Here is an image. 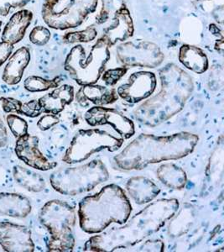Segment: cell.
Wrapping results in <instances>:
<instances>
[{"label":"cell","instance_id":"cell-5","mask_svg":"<svg viewBox=\"0 0 224 252\" xmlns=\"http://www.w3.org/2000/svg\"><path fill=\"white\" fill-rule=\"evenodd\" d=\"M40 223L49 231V252H72L74 248V229L77 215L74 208L64 201L47 202L40 210Z\"/></svg>","mask_w":224,"mask_h":252},{"label":"cell","instance_id":"cell-40","mask_svg":"<svg viewBox=\"0 0 224 252\" xmlns=\"http://www.w3.org/2000/svg\"><path fill=\"white\" fill-rule=\"evenodd\" d=\"M2 21H1V20H0V32H1V26H2Z\"/></svg>","mask_w":224,"mask_h":252},{"label":"cell","instance_id":"cell-38","mask_svg":"<svg viewBox=\"0 0 224 252\" xmlns=\"http://www.w3.org/2000/svg\"><path fill=\"white\" fill-rule=\"evenodd\" d=\"M209 29L210 32H212L213 34H216V35H218V34H220V35H223V34H222V32L220 31V30L217 27V26H215V25H213V24H212V25H210L209 26Z\"/></svg>","mask_w":224,"mask_h":252},{"label":"cell","instance_id":"cell-3","mask_svg":"<svg viewBox=\"0 0 224 252\" xmlns=\"http://www.w3.org/2000/svg\"><path fill=\"white\" fill-rule=\"evenodd\" d=\"M160 78L161 92L144 102L136 115L141 122L149 126L162 123L181 111L194 88L190 75L175 64L161 69Z\"/></svg>","mask_w":224,"mask_h":252},{"label":"cell","instance_id":"cell-30","mask_svg":"<svg viewBox=\"0 0 224 252\" xmlns=\"http://www.w3.org/2000/svg\"><path fill=\"white\" fill-rule=\"evenodd\" d=\"M128 68L126 66L118 67V68L110 69L102 74V79L108 86H113L121 78L126 74Z\"/></svg>","mask_w":224,"mask_h":252},{"label":"cell","instance_id":"cell-25","mask_svg":"<svg viewBox=\"0 0 224 252\" xmlns=\"http://www.w3.org/2000/svg\"><path fill=\"white\" fill-rule=\"evenodd\" d=\"M61 79L59 77L52 80H47L37 76H30L24 83L25 89L29 92H44L50 89H56L60 85Z\"/></svg>","mask_w":224,"mask_h":252},{"label":"cell","instance_id":"cell-15","mask_svg":"<svg viewBox=\"0 0 224 252\" xmlns=\"http://www.w3.org/2000/svg\"><path fill=\"white\" fill-rule=\"evenodd\" d=\"M134 32V22L130 10L126 6L122 5L115 12L112 23L104 28L103 37L110 46H112L118 42H124L129 40L132 37Z\"/></svg>","mask_w":224,"mask_h":252},{"label":"cell","instance_id":"cell-4","mask_svg":"<svg viewBox=\"0 0 224 252\" xmlns=\"http://www.w3.org/2000/svg\"><path fill=\"white\" fill-rule=\"evenodd\" d=\"M131 212L132 206L124 190L116 184H110L98 193L82 199L78 209L79 224L87 234H98L111 223L124 224Z\"/></svg>","mask_w":224,"mask_h":252},{"label":"cell","instance_id":"cell-6","mask_svg":"<svg viewBox=\"0 0 224 252\" xmlns=\"http://www.w3.org/2000/svg\"><path fill=\"white\" fill-rule=\"evenodd\" d=\"M110 47L103 36L92 46L88 55H86L84 46L77 45L66 56L64 68L81 86L95 84L99 80L110 61Z\"/></svg>","mask_w":224,"mask_h":252},{"label":"cell","instance_id":"cell-18","mask_svg":"<svg viewBox=\"0 0 224 252\" xmlns=\"http://www.w3.org/2000/svg\"><path fill=\"white\" fill-rule=\"evenodd\" d=\"M32 19L33 14L29 10L23 9L16 12L6 24L2 34V41L9 42L12 45L19 43L25 36Z\"/></svg>","mask_w":224,"mask_h":252},{"label":"cell","instance_id":"cell-14","mask_svg":"<svg viewBox=\"0 0 224 252\" xmlns=\"http://www.w3.org/2000/svg\"><path fill=\"white\" fill-rule=\"evenodd\" d=\"M39 138L35 135H26L18 138L15 153L19 159L27 166L40 171H49L57 166L56 162L50 161L39 149Z\"/></svg>","mask_w":224,"mask_h":252},{"label":"cell","instance_id":"cell-11","mask_svg":"<svg viewBox=\"0 0 224 252\" xmlns=\"http://www.w3.org/2000/svg\"><path fill=\"white\" fill-rule=\"evenodd\" d=\"M85 121L91 126L110 125L123 139H130L135 135L133 121L122 113L111 108L92 107L85 114Z\"/></svg>","mask_w":224,"mask_h":252},{"label":"cell","instance_id":"cell-21","mask_svg":"<svg viewBox=\"0 0 224 252\" xmlns=\"http://www.w3.org/2000/svg\"><path fill=\"white\" fill-rule=\"evenodd\" d=\"M30 53L27 47H21L12 55L3 70V79L9 85H15L20 83L23 77L25 69L29 65Z\"/></svg>","mask_w":224,"mask_h":252},{"label":"cell","instance_id":"cell-27","mask_svg":"<svg viewBox=\"0 0 224 252\" xmlns=\"http://www.w3.org/2000/svg\"><path fill=\"white\" fill-rule=\"evenodd\" d=\"M6 120L13 135L17 139L28 133V124L20 116L16 115H9Z\"/></svg>","mask_w":224,"mask_h":252},{"label":"cell","instance_id":"cell-34","mask_svg":"<svg viewBox=\"0 0 224 252\" xmlns=\"http://www.w3.org/2000/svg\"><path fill=\"white\" fill-rule=\"evenodd\" d=\"M58 123H59V119L56 117V115L47 114L40 118V121H38L37 126L40 130L46 131Z\"/></svg>","mask_w":224,"mask_h":252},{"label":"cell","instance_id":"cell-35","mask_svg":"<svg viewBox=\"0 0 224 252\" xmlns=\"http://www.w3.org/2000/svg\"><path fill=\"white\" fill-rule=\"evenodd\" d=\"M13 50H14V45L5 41L0 42V66L9 59L13 52Z\"/></svg>","mask_w":224,"mask_h":252},{"label":"cell","instance_id":"cell-7","mask_svg":"<svg viewBox=\"0 0 224 252\" xmlns=\"http://www.w3.org/2000/svg\"><path fill=\"white\" fill-rule=\"evenodd\" d=\"M110 178L103 161L94 160L76 167L59 169L51 175L50 181L56 191L66 196L89 192Z\"/></svg>","mask_w":224,"mask_h":252},{"label":"cell","instance_id":"cell-36","mask_svg":"<svg viewBox=\"0 0 224 252\" xmlns=\"http://www.w3.org/2000/svg\"><path fill=\"white\" fill-rule=\"evenodd\" d=\"M8 142V132L5 126L0 118V147H3Z\"/></svg>","mask_w":224,"mask_h":252},{"label":"cell","instance_id":"cell-13","mask_svg":"<svg viewBox=\"0 0 224 252\" xmlns=\"http://www.w3.org/2000/svg\"><path fill=\"white\" fill-rule=\"evenodd\" d=\"M0 246L9 252L35 251L29 228L11 222H0Z\"/></svg>","mask_w":224,"mask_h":252},{"label":"cell","instance_id":"cell-37","mask_svg":"<svg viewBox=\"0 0 224 252\" xmlns=\"http://www.w3.org/2000/svg\"><path fill=\"white\" fill-rule=\"evenodd\" d=\"M215 50L218 51L220 54H223V52L224 51V38H221L220 40H218L216 42Z\"/></svg>","mask_w":224,"mask_h":252},{"label":"cell","instance_id":"cell-24","mask_svg":"<svg viewBox=\"0 0 224 252\" xmlns=\"http://www.w3.org/2000/svg\"><path fill=\"white\" fill-rule=\"evenodd\" d=\"M13 175L19 185L30 192H39L46 188V182L39 173L23 166H15Z\"/></svg>","mask_w":224,"mask_h":252},{"label":"cell","instance_id":"cell-39","mask_svg":"<svg viewBox=\"0 0 224 252\" xmlns=\"http://www.w3.org/2000/svg\"><path fill=\"white\" fill-rule=\"evenodd\" d=\"M45 1H46L45 3L50 6V7H56L59 3L60 0H45Z\"/></svg>","mask_w":224,"mask_h":252},{"label":"cell","instance_id":"cell-32","mask_svg":"<svg viewBox=\"0 0 224 252\" xmlns=\"http://www.w3.org/2000/svg\"><path fill=\"white\" fill-rule=\"evenodd\" d=\"M30 0H0V16L8 15L10 9L26 6Z\"/></svg>","mask_w":224,"mask_h":252},{"label":"cell","instance_id":"cell-26","mask_svg":"<svg viewBox=\"0 0 224 252\" xmlns=\"http://www.w3.org/2000/svg\"><path fill=\"white\" fill-rule=\"evenodd\" d=\"M98 32L94 27H87L84 31L68 32L63 36V41L66 44L87 43L94 40Z\"/></svg>","mask_w":224,"mask_h":252},{"label":"cell","instance_id":"cell-28","mask_svg":"<svg viewBox=\"0 0 224 252\" xmlns=\"http://www.w3.org/2000/svg\"><path fill=\"white\" fill-rule=\"evenodd\" d=\"M51 39V32L43 26H36L29 34V40L36 46H45Z\"/></svg>","mask_w":224,"mask_h":252},{"label":"cell","instance_id":"cell-31","mask_svg":"<svg viewBox=\"0 0 224 252\" xmlns=\"http://www.w3.org/2000/svg\"><path fill=\"white\" fill-rule=\"evenodd\" d=\"M43 113L39 100L32 99L29 102L22 103L20 109V115H26L27 117L35 118Z\"/></svg>","mask_w":224,"mask_h":252},{"label":"cell","instance_id":"cell-33","mask_svg":"<svg viewBox=\"0 0 224 252\" xmlns=\"http://www.w3.org/2000/svg\"><path fill=\"white\" fill-rule=\"evenodd\" d=\"M3 111L5 113H16L20 114L22 103L14 97H0Z\"/></svg>","mask_w":224,"mask_h":252},{"label":"cell","instance_id":"cell-20","mask_svg":"<svg viewBox=\"0 0 224 252\" xmlns=\"http://www.w3.org/2000/svg\"><path fill=\"white\" fill-rule=\"evenodd\" d=\"M31 212V204L23 195L13 192L0 193V215L13 218H26Z\"/></svg>","mask_w":224,"mask_h":252},{"label":"cell","instance_id":"cell-17","mask_svg":"<svg viewBox=\"0 0 224 252\" xmlns=\"http://www.w3.org/2000/svg\"><path fill=\"white\" fill-rule=\"evenodd\" d=\"M74 99V88L64 84L56 88L52 92L40 97L38 100L43 113L56 115Z\"/></svg>","mask_w":224,"mask_h":252},{"label":"cell","instance_id":"cell-1","mask_svg":"<svg viewBox=\"0 0 224 252\" xmlns=\"http://www.w3.org/2000/svg\"><path fill=\"white\" fill-rule=\"evenodd\" d=\"M179 208L175 198L160 199L142 209L120 228H113L103 235H95L87 241L86 252H122L127 247L140 243L157 232L174 217Z\"/></svg>","mask_w":224,"mask_h":252},{"label":"cell","instance_id":"cell-19","mask_svg":"<svg viewBox=\"0 0 224 252\" xmlns=\"http://www.w3.org/2000/svg\"><path fill=\"white\" fill-rule=\"evenodd\" d=\"M126 189L130 197L138 204H144L155 199L161 189L149 178L134 177L127 182Z\"/></svg>","mask_w":224,"mask_h":252},{"label":"cell","instance_id":"cell-8","mask_svg":"<svg viewBox=\"0 0 224 252\" xmlns=\"http://www.w3.org/2000/svg\"><path fill=\"white\" fill-rule=\"evenodd\" d=\"M123 143V138L111 135L103 129H81L72 139L62 160L68 164L79 163L87 160L96 152L104 150L116 152Z\"/></svg>","mask_w":224,"mask_h":252},{"label":"cell","instance_id":"cell-9","mask_svg":"<svg viewBox=\"0 0 224 252\" xmlns=\"http://www.w3.org/2000/svg\"><path fill=\"white\" fill-rule=\"evenodd\" d=\"M98 0H70L64 9L57 10L44 3L42 18L52 29L64 31L80 26L90 14L96 11Z\"/></svg>","mask_w":224,"mask_h":252},{"label":"cell","instance_id":"cell-23","mask_svg":"<svg viewBox=\"0 0 224 252\" xmlns=\"http://www.w3.org/2000/svg\"><path fill=\"white\" fill-rule=\"evenodd\" d=\"M159 180L169 189H184L187 184V175L184 170L175 164L161 165L156 172Z\"/></svg>","mask_w":224,"mask_h":252},{"label":"cell","instance_id":"cell-2","mask_svg":"<svg viewBox=\"0 0 224 252\" xmlns=\"http://www.w3.org/2000/svg\"><path fill=\"white\" fill-rule=\"evenodd\" d=\"M198 142V136L181 132L168 136L140 135L114 158L121 169L141 170L149 164L178 160L191 154Z\"/></svg>","mask_w":224,"mask_h":252},{"label":"cell","instance_id":"cell-22","mask_svg":"<svg viewBox=\"0 0 224 252\" xmlns=\"http://www.w3.org/2000/svg\"><path fill=\"white\" fill-rule=\"evenodd\" d=\"M179 61L185 67L198 74L206 72L209 66L206 53L197 46L188 44L181 46Z\"/></svg>","mask_w":224,"mask_h":252},{"label":"cell","instance_id":"cell-10","mask_svg":"<svg viewBox=\"0 0 224 252\" xmlns=\"http://www.w3.org/2000/svg\"><path fill=\"white\" fill-rule=\"evenodd\" d=\"M118 61L126 67L155 68L165 59L160 46L151 41L135 40L119 44L116 48Z\"/></svg>","mask_w":224,"mask_h":252},{"label":"cell","instance_id":"cell-29","mask_svg":"<svg viewBox=\"0 0 224 252\" xmlns=\"http://www.w3.org/2000/svg\"><path fill=\"white\" fill-rule=\"evenodd\" d=\"M127 247L122 252H162L164 245L160 241H148Z\"/></svg>","mask_w":224,"mask_h":252},{"label":"cell","instance_id":"cell-16","mask_svg":"<svg viewBox=\"0 0 224 252\" xmlns=\"http://www.w3.org/2000/svg\"><path fill=\"white\" fill-rule=\"evenodd\" d=\"M76 97L84 106L89 103H93L97 106H104L118 100V95L116 89L90 84L82 86L77 93Z\"/></svg>","mask_w":224,"mask_h":252},{"label":"cell","instance_id":"cell-12","mask_svg":"<svg viewBox=\"0 0 224 252\" xmlns=\"http://www.w3.org/2000/svg\"><path fill=\"white\" fill-rule=\"evenodd\" d=\"M128 81L118 88L117 93L119 97L130 103H139L150 97L157 85L155 75L150 72H135Z\"/></svg>","mask_w":224,"mask_h":252},{"label":"cell","instance_id":"cell-41","mask_svg":"<svg viewBox=\"0 0 224 252\" xmlns=\"http://www.w3.org/2000/svg\"><path fill=\"white\" fill-rule=\"evenodd\" d=\"M196 1H209V0H196Z\"/></svg>","mask_w":224,"mask_h":252}]
</instances>
